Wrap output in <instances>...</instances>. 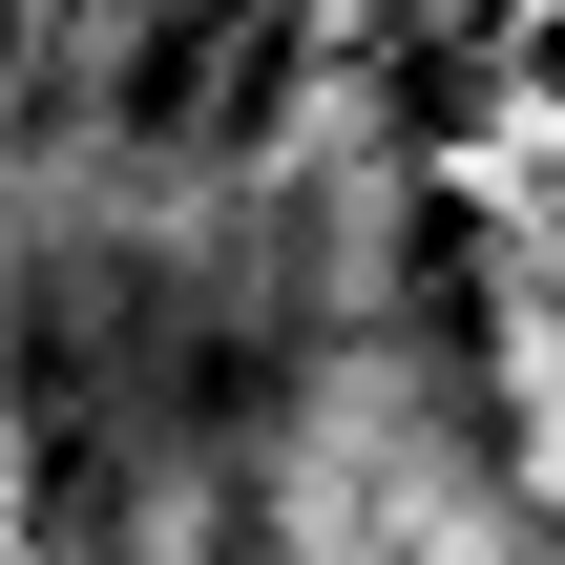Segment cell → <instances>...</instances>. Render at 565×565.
Returning <instances> with one entry per match:
<instances>
[{
    "label": "cell",
    "instance_id": "1",
    "mask_svg": "<svg viewBox=\"0 0 565 565\" xmlns=\"http://www.w3.org/2000/svg\"><path fill=\"white\" fill-rule=\"evenodd\" d=\"M335 21H356V0H105V42L42 21L21 126L84 147V168H126V189H252V168L294 147V105H315Z\"/></svg>",
    "mask_w": 565,
    "mask_h": 565
},
{
    "label": "cell",
    "instance_id": "3",
    "mask_svg": "<svg viewBox=\"0 0 565 565\" xmlns=\"http://www.w3.org/2000/svg\"><path fill=\"white\" fill-rule=\"evenodd\" d=\"M335 565H461V545H440V524H356Z\"/></svg>",
    "mask_w": 565,
    "mask_h": 565
},
{
    "label": "cell",
    "instance_id": "4",
    "mask_svg": "<svg viewBox=\"0 0 565 565\" xmlns=\"http://www.w3.org/2000/svg\"><path fill=\"white\" fill-rule=\"evenodd\" d=\"M84 565H252V545H231V524H210V545H147V524H126V545H84Z\"/></svg>",
    "mask_w": 565,
    "mask_h": 565
},
{
    "label": "cell",
    "instance_id": "2",
    "mask_svg": "<svg viewBox=\"0 0 565 565\" xmlns=\"http://www.w3.org/2000/svg\"><path fill=\"white\" fill-rule=\"evenodd\" d=\"M503 42H524V0H377V105H398V147H419V168L482 126Z\"/></svg>",
    "mask_w": 565,
    "mask_h": 565
}]
</instances>
